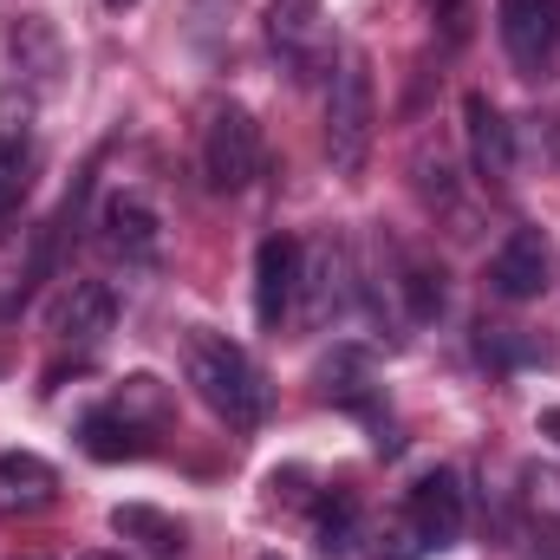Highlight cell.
<instances>
[{"label": "cell", "instance_id": "cell-1", "mask_svg": "<svg viewBox=\"0 0 560 560\" xmlns=\"http://www.w3.org/2000/svg\"><path fill=\"white\" fill-rule=\"evenodd\" d=\"M183 372L196 385V398L229 423V430H255L268 418V385H261V365L229 339V332H209V326H189L183 332Z\"/></svg>", "mask_w": 560, "mask_h": 560}, {"label": "cell", "instance_id": "cell-2", "mask_svg": "<svg viewBox=\"0 0 560 560\" xmlns=\"http://www.w3.org/2000/svg\"><path fill=\"white\" fill-rule=\"evenodd\" d=\"M456 535H463V482L450 469H430V476L411 482L398 522L385 528L378 560H423V555H436V548H450Z\"/></svg>", "mask_w": 560, "mask_h": 560}, {"label": "cell", "instance_id": "cell-3", "mask_svg": "<svg viewBox=\"0 0 560 560\" xmlns=\"http://www.w3.org/2000/svg\"><path fill=\"white\" fill-rule=\"evenodd\" d=\"M372 131H378V98H372V66L352 52L339 72H332V92H326V156L339 176H359L365 156H372Z\"/></svg>", "mask_w": 560, "mask_h": 560}, {"label": "cell", "instance_id": "cell-4", "mask_svg": "<svg viewBox=\"0 0 560 560\" xmlns=\"http://www.w3.org/2000/svg\"><path fill=\"white\" fill-rule=\"evenodd\" d=\"M202 176L209 189L235 196L261 176V125L248 105H215L209 125H202Z\"/></svg>", "mask_w": 560, "mask_h": 560}, {"label": "cell", "instance_id": "cell-5", "mask_svg": "<svg viewBox=\"0 0 560 560\" xmlns=\"http://www.w3.org/2000/svg\"><path fill=\"white\" fill-rule=\"evenodd\" d=\"M502 52L522 79H555L560 72V0H495Z\"/></svg>", "mask_w": 560, "mask_h": 560}, {"label": "cell", "instance_id": "cell-6", "mask_svg": "<svg viewBox=\"0 0 560 560\" xmlns=\"http://www.w3.org/2000/svg\"><path fill=\"white\" fill-rule=\"evenodd\" d=\"M268 46L293 79L326 72L332 59V26H326V0H268Z\"/></svg>", "mask_w": 560, "mask_h": 560}, {"label": "cell", "instance_id": "cell-7", "mask_svg": "<svg viewBox=\"0 0 560 560\" xmlns=\"http://www.w3.org/2000/svg\"><path fill=\"white\" fill-rule=\"evenodd\" d=\"M548 242H541V229H509V242L489 255V287L502 293V300H541L548 293Z\"/></svg>", "mask_w": 560, "mask_h": 560}, {"label": "cell", "instance_id": "cell-8", "mask_svg": "<svg viewBox=\"0 0 560 560\" xmlns=\"http://www.w3.org/2000/svg\"><path fill=\"white\" fill-rule=\"evenodd\" d=\"M352 261H346V248L326 235V242H313V248H300V300H306V319L313 326H326L332 313H346V300H352Z\"/></svg>", "mask_w": 560, "mask_h": 560}, {"label": "cell", "instance_id": "cell-9", "mask_svg": "<svg viewBox=\"0 0 560 560\" xmlns=\"http://www.w3.org/2000/svg\"><path fill=\"white\" fill-rule=\"evenodd\" d=\"M52 339H66V346H98L112 326H118V293L105 287V280H72L59 300H52Z\"/></svg>", "mask_w": 560, "mask_h": 560}, {"label": "cell", "instance_id": "cell-10", "mask_svg": "<svg viewBox=\"0 0 560 560\" xmlns=\"http://www.w3.org/2000/svg\"><path fill=\"white\" fill-rule=\"evenodd\" d=\"M293 300H300V248L287 235H268L255 248V319L268 332H280L287 313H293Z\"/></svg>", "mask_w": 560, "mask_h": 560}, {"label": "cell", "instance_id": "cell-11", "mask_svg": "<svg viewBox=\"0 0 560 560\" xmlns=\"http://www.w3.org/2000/svg\"><path fill=\"white\" fill-rule=\"evenodd\" d=\"M463 138H469V163H476L482 183H509L515 176V131L482 92L463 98Z\"/></svg>", "mask_w": 560, "mask_h": 560}, {"label": "cell", "instance_id": "cell-12", "mask_svg": "<svg viewBox=\"0 0 560 560\" xmlns=\"http://www.w3.org/2000/svg\"><path fill=\"white\" fill-rule=\"evenodd\" d=\"M150 436H156V423L131 418L118 398H112L105 411H92V418L79 423V443H85V456H98V463H125V456H143V450H150Z\"/></svg>", "mask_w": 560, "mask_h": 560}, {"label": "cell", "instance_id": "cell-13", "mask_svg": "<svg viewBox=\"0 0 560 560\" xmlns=\"http://www.w3.org/2000/svg\"><path fill=\"white\" fill-rule=\"evenodd\" d=\"M52 495H59L52 463H39L26 450L0 456V515H39V509H52Z\"/></svg>", "mask_w": 560, "mask_h": 560}, {"label": "cell", "instance_id": "cell-14", "mask_svg": "<svg viewBox=\"0 0 560 560\" xmlns=\"http://www.w3.org/2000/svg\"><path fill=\"white\" fill-rule=\"evenodd\" d=\"M98 229H105V248H112V255H125V261H150L163 222H156V209H150L143 196H112L105 215H98Z\"/></svg>", "mask_w": 560, "mask_h": 560}, {"label": "cell", "instance_id": "cell-15", "mask_svg": "<svg viewBox=\"0 0 560 560\" xmlns=\"http://www.w3.org/2000/svg\"><path fill=\"white\" fill-rule=\"evenodd\" d=\"M112 535L125 541V548H143V555H183V522H170V515H156V509H112Z\"/></svg>", "mask_w": 560, "mask_h": 560}, {"label": "cell", "instance_id": "cell-16", "mask_svg": "<svg viewBox=\"0 0 560 560\" xmlns=\"http://www.w3.org/2000/svg\"><path fill=\"white\" fill-rule=\"evenodd\" d=\"M392 287L405 293V313L411 319H436L443 313V268L436 261H423V255H398V268H392Z\"/></svg>", "mask_w": 560, "mask_h": 560}, {"label": "cell", "instance_id": "cell-17", "mask_svg": "<svg viewBox=\"0 0 560 560\" xmlns=\"http://www.w3.org/2000/svg\"><path fill=\"white\" fill-rule=\"evenodd\" d=\"M482 352L502 359V365H548L555 359V346L535 339V332H522V326H482Z\"/></svg>", "mask_w": 560, "mask_h": 560}, {"label": "cell", "instance_id": "cell-18", "mask_svg": "<svg viewBox=\"0 0 560 560\" xmlns=\"http://www.w3.org/2000/svg\"><path fill=\"white\" fill-rule=\"evenodd\" d=\"M26 170H33V150L20 131H0V215L26 196Z\"/></svg>", "mask_w": 560, "mask_h": 560}, {"label": "cell", "instance_id": "cell-19", "mask_svg": "<svg viewBox=\"0 0 560 560\" xmlns=\"http://www.w3.org/2000/svg\"><path fill=\"white\" fill-rule=\"evenodd\" d=\"M352 522H359V509H352V495H332V502H319V522H313V535H319V548H326V555H339V548L352 541Z\"/></svg>", "mask_w": 560, "mask_h": 560}, {"label": "cell", "instance_id": "cell-20", "mask_svg": "<svg viewBox=\"0 0 560 560\" xmlns=\"http://www.w3.org/2000/svg\"><path fill=\"white\" fill-rule=\"evenodd\" d=\"M430 7H436L443 33H450V39H463V0H430Z\"/></svg>", "mask_w": 560, "mask_h": 560}, {"label": "cell", "instance_id": "cell-21", "mask_svg": "<svg viewBox=\"0 0 560 560\" xmlns=\"http://www.w3.org/2000/svg\"><path fill=\"white\" fill-rule=\"evenodd\" d=\"M541 436H555L560 443V411H541Z\"/></svg>", "mask_w": 560, "mask_h": 560}, {"label": "cell", "instance_id": "cell-22", "mask_svg": "<svg viewBox=\"0 0 560 560\" xmlns=\"http://www.w3.org/2000/svg\"><path fill=\"white\" fill-rule=\"evenodd\" d=\"M105 7H112V13H125V7H138V0H105Z\"/></svg>", "mask_w": 560, "mask_h": 560}, {"label": "cell", "instance_id": "cell-23", "mask_svg": "<svg viewBox=\"0 0 560 560\" xmlns=\"http://www.w3.org/2000/svg\"><path fill=\"white\" fill-rule=\"evenodd\" d=\"M85 560H125V555H85Z\"/></svg>", "mask_w": 560, "mask_h": 560}]
</instances>
